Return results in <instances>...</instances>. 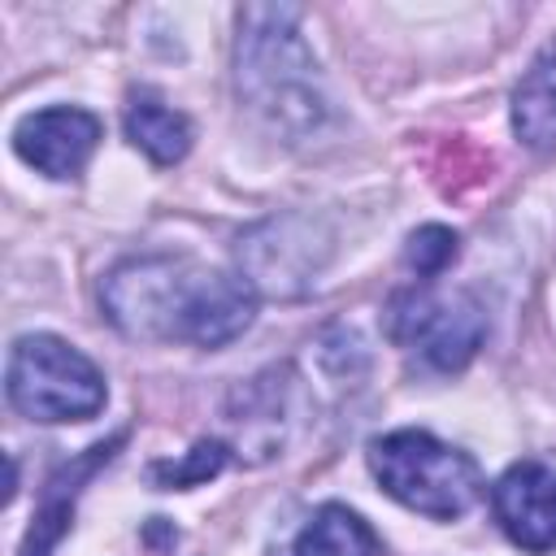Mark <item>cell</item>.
Instances as JSON below:
<instances>
[{
    "mask_svg": "<svg viewBox=\"0 0 556 556\" xmlns=\"http://www.w3.org/2000/svg\"><path fill=\"white\" fill-rule=\"evenodd\" d=\"M100 304L130 339L222 348L252 326L256 287L191 256H135L104 278Z\"/></svg>",
    "mask_w": 556,
    "mask_h": 556,
    "instance_id": "6da1fadb",
    "label": "cell"
},
{
    "mask_svg": "<svg viewBox=\"0 0 556 556\" xmlns=\"http://www.w3.org/2000/svg\"><path fill=\"white\" fill-rule=\"evenodd\" d=\"M295 9L239 13V96L278 130L300 135L321 117L317 61L295 30Z\"/></svg>",
    "mask_w": 556,
    "mask_h": 556,
    "instance_id": "7a4b0ae2",
    "label": "cell"
},
{
    "mask_svg": "<svg viewBox=\"0 0 556 556\" xmlns=\"http://www.w3.org/2000/svg\"><path fill=\"white\" fill-rule=\"evenodd\" d=\"M369 469L378 486L430 517V521H456L482 500V469L469 452L434 439L430 430H391L369 443Z\"/></svg>",
    "mask_w": 556,
    "mask_h": 556,
    "instance_id": "3957f363",
    "label": "cell"
},
{
    "mask_svg": "<svg viewBox=\"0 0 556 556\" xmlns=\"http://www.w3.org/2000/svg\"><path fill=\"white\" fill-rule=\"evenodd\" d=\"M9 404L30 421H87L104 408V374L56 334H22L4 369Z\"/></svg>",
    "mask_w": 556,
    "mask_h": 556,
    "instance_id": "277c9868",
    "label": "cell"
},
{
    "mask_svg": "<svg viewBox=\"0 0 556 556\" xmlns=\"http://www.w3.org/2000/svg\"><path fill=\"white\" fill-rule=\"evenodd\" d=\"M391 334L408 343L426 365L452 374L473 361L486 334V317L473 295H434V291H404L391 304Z\"/></svg>",
    "mask_w": 556,
    "mask_h": 556,
    "instance_id": "5b68a950",
    "label": "cell"
},
{
    "mask_svg": "<svg viewBox=\"0 0 556 556\" xmlns=\"http://www.w3.org/2000/svg\"><path fill=\"white\" fill-rule=\"evenodd\" d=\"M96 143H100V117L74 104L26 113L13 126V152L48 178H74L91 161Z\"/></svg>",
    "mask_w": 556,
    "mask_h": 556,
    "instance_id": "8992f818",
    "label": "cell"
},
{
    "mask_svg": "<svg viewBox=\"0 0 556 556\" xmlns=\"http://www.w3.org/2000/svg\"><path fill=\"white\" fill-rule=\"evenodd\" d=\"M500 530L521 552H556V469L543 460H517L491 491Z\"/></svg>",
    "mask_w": 556,
    "mask_h": 556,
    "instance_id": "52a82bcc",
    "label": "cell"
},
{
    "mask_svg": "<svg viewBox=\"0 0 556 556\" xmlns=\"http://www.w3.org/2000/svg\"><path fill=\"white\" fill-rule=\"evenodd\" d=\"M126 139L156 165H178L191 152V122L187 113L152 100V96H135L126 104Z\"/></svg>",
    "mask_w": 556,
    "mask_h": 556,
    "instance_id": "ba28073f",
    "label": "cell"
},
{
    "mask_svg": "<svg viewBox=\"0 0 556 556\" xmlns=\"http://www.w3.org/2000/svg\"><path fill=\"white\" fill-rule=\"evenodd\" d=\"M295 556H382V539L348 504H321L300 530Z\"/></svg>",
    "mask_w": 556,
    "mask_h": 556,
    "instance_id": "9c48e42d",
    "label": "cell"
},
{
    "mask_svg": "<svg viewBox=\"0 0 556 556\" xmlns=\"http://www.w3.org/2000/svg\"><path fill=\"white\" fill-rule=\"evenodd\" d=\"M513 130L530 148L556 143V43L539 52L521 87L513 91Z\"/></svg>",
    "mask_w": 556,
    "mask_h": 556,
    "instance_id": "30bf717a",
    "label": "cell"
},
{
    "mask_svg": "<svg viewBox=\"0 0 556 556\" xmlns=\"http://www.w3.org/2000/svg\"><path fill=\"white\" fill-rule=\"evenodd\" d=\"M404 261L417 269V278L443 274L456 261V230H447V226H421V230H413L408 235V248H404Z\"/></svg>",
    "mask_w": 556,
    "mask_h": 556,
    "instance_id": "8fae6325",
    "label": "cell"
},
{
    "mask_svg": "<svg viewBox=\"0 0 556 556\" xmlns=\"http://www.w3.org/2000/svg\"><path fill=\"white\" fill-rule=\"evenodd\" d=\"M222 460H226V447L222 443H200L187 460H161V465H152L148 473H152V482H161V486H191V482H204V478H213L217 469H222Z\"/></svg>",
    "mask_w": 556,
    "mask_h": 556,
    "instance_id": "7c38bea8",
    "label": "cell"
}]
</instances>
